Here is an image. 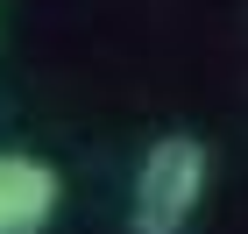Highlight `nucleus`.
Instances as JSON below:
<instances>
[{
  "label": "nucleus",
  "instance_id": "1",
  "mask_svg": "<svg viewBox=\"0 0 248 234\" xmlns=\"http://www.w3.org/2000/svg\"><path fill=\"white\" fill-rule=\"evenodd\" d=\"M206 177H213V156L199 135H156L135 171L128 234H185L206 206Z\"/></svg>",
  "mask_w": 248,
  "mask_h": 234
},
{
  "label": "nucleus",
  "instance_id": "2",
  "mask_svg": "<svg viewBox=\"0 0 248 234\" xmlns=\"http://www.w3.org/2000/svg\"><path fill=\"white\" fill-rule=\"evenodd\" d=\"M64 177L29 149H0V234H43L57 220Z\"/></svg>",
  "mask_w": 248,
  "mask_h": 234
}]
</instances>
